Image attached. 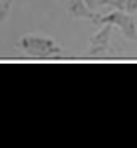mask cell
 Here are the masks:
<instances>
[{"label":"cell","mask_w":137,"mask_h":148,"mask_svg":"<svg viewBox=\"0 0 137 148\" xmlns=\"http://www.w3.org/2000/svg\"><path fill=\"white\" fill-rule=\"evenodd\" d=\"M19 48L25 51V54L32 56L37 59H50L56 58L61 53V48L53 38L46 37H34V35H25L19 40Z\"/></svg>","instance_id":"6da1fadb"},{"label":"cell","mask_w":137,"mask_h":148,"mask_svg":"<svg viewBox=\"0 0 137 148\" xmlns=\"http://www.w3.org/2000/svg\"><path fill=\"white\" fill-rule=\"evenodd\" d=\"M92 23L99 24V26H104V24L118 26L126 38L132 40V42H137V24H136V21H134L129 14L123 13V11H120V10L112 11V13L105 14V16H97V14H96Z\"/></svg>","instance_id":"7a4b0ae2"},{"label":"cell","mask_w":137,"mask_h":148,"mask_svg":"<svg viewBox=\"0 0 137 148\" xmlns=\"http://www.w3.org/2000/svg\"><path fill=\"white\" fill-rule=\"evenodd\" d=\"M113 0H99V5H112Z\"/></svg>","instance_id":"ba28073f"},{"label":"cell","mask_w":137,"mask_h":148,"mask_svg":"<svg viewBox=\"0 0 137 148\" xmlns=\"http://www.w3.org/2000/svg\"><path fill=\"white\" fill-rule=\"evenodd\" d=\"M86 3V7L89 8V10H96V8L99 7V0H83Z\"/></svg>","instance_id":"52a82bcc"},{"label":"cell","mask_w":137,"mask_h":148,"mask_svg":"<svg viewBox=\"0 0 137 148\" xmlns=\"http://www.w3.org/2000/svg\"><path fill=\"white\" fill-rule=\"evenodd\" d=\"M67 11H69L70 16L76 18V19H81V18H85V19H94L96 14L92 13V10H89L88 7H86V3L83 2V0H69L65 5Z\"/></svg>","instance_id":"277c9868"},{"label":"cell","mask_w":137,"mask_h":148,"mask_svg":"<svg viewBox=\"0 0 137 148\" xmlns=\"http://www.w3.org/2000/svg\"><path fill=\"white\" fill-rule=\"evenodd\" d=\"M126 11L127 13H136L137 11V0H126Z\"/></svg>","instance_id":"8992f818"},{"label":"cell","mask_w":137,"mask_h":148,"mask_svg":"<svg viewBox=\"0 0 137 148\" xmlns=\"http://www.w3.org/2000/svg\"><path fill=\"white\" fill-rule=\"evenodd\" d=\"M112 29H113L112 24H104L102 29L96 35L91 37V49H89L91 56H99L105 51V48L108 46V42H110V37H112Z\"/></svg>","instance_id":"3957f363"},{"label":"cell","mask_w":137,"mask_h":148,"mask_svg":"<svg viewBox=\"0 0 137 148\" xmlns=\"http://www.w3.org/2000/svg\"><path fill=\"white\" fill-rule=\"evenodd\" d=\"M10 8H11V0H0V24L6 21L10 14Z\"/></svg>","instance_id":"5b68a950"}]
</instances>
